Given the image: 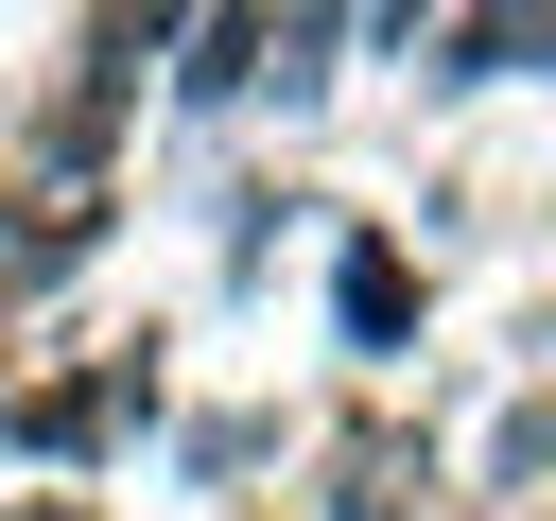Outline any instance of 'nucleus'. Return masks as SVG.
<instances>
[{
  "instance_id": "1",
  "label": "nucleus",
  "mask_w": 556,
  "mask_h": 521,
  "mask_svg": "<svg viewBox=\"0 0 556 521\" xmlns=\"http://www.w3.org/2000/svg\"><path fill=\"white\" fill-rule=\"evenodd\" d=\"M330 313H348L365 365H400V347H417V278H400V243H348V260H330Z\"/></svg>"
},
{
  "instance_id": "2",
  "label": "nucleus",
  "mask_w": 556,
  "mask_h": 521,
  "mask_svg": "<svg viewBox=\"0 0 556 521\" xmlns=\"http://www.w3.org/2000/svg\"><path fill=\"white\" fill-rule=\"evenodd\" d=\"M174 52H191V69H174L191 104H226V87H261V17H191Z\"/></svg>"
},
{
  "instance_id": "3",
  "label": "nucleus",
  "mask_w": 556,
  "mask_h": 521,
  "mask_svg": "<svg viewBox=\"0 0 556 521\" xmlns=\"http://www.w3.org/2000/svg\"><path fill=\"white\" fill-rule=\"evenodd\" d=\"M330 521H417V504H400V452H348V504H330Z\"/></svg>"
},
{
  "instance_id": "4",
  "label": "nucleus",
  "mask_w": 556,
  "mask_h": 521,
  "mask_svg": "<svg viewBox=\"0 0 556 521\" xmlns=\"http://www.w3.org/2000/svg\"><path fill=\"white\" fill-rule=\"evenodd\" d=\"M35 521H87V504H35Z\"/></svg>"
}]
</instances>
